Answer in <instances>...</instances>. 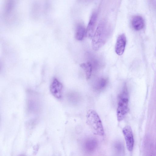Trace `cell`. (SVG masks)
<instances>
[{
  "label": "cell",
  "instance_id": "4",
  "mask_svg": "<svg viewBox=\"0 0 156 156\" xmlns=\"http://www.w3.org/2000/svg\"><path fill=\"white\" fill-rule=\"evenodd\" d=\"M122 132L127 148L129 151H131L133 149L134 144L133 137L131 128L130 126H126L123 129Z\"/></svg>",
  "mask_w": 156,
  "mask_h": 156
},
{
  "label": "cell",
  "instance_id": "5",
  "mask_svg": "<svg viewBox=\"0 0 156 156\" xmlns=\"http://www.w3.org/2000/svg\"><path fill=\"white\" fill-rule=\"evenodd\" d=\"M62 87L61 83L57 79L54 78L50 86V91L55 97L59 99L62 96Z\"/></svg>",
  "mask_w": 156,
  "mask_h": 156
},
{
  "label": "cell",
  "instance_id": "11",
  "mask_svg": "<svg viewBox=\"0 0 156 156\" xmlns=\"http://www.w3.org/2000/svg\"><path fill=\"white\" fill-rule=\"evenodd\" d=\"M108 82V80L106 78L104 77L100 78L95 82L94 86V88L98 90H101L106 86Z\"/></svg>",
  "mask_w": 156,
  "mask_h": 156
},
{
  "label": "cell",
  "instance_id": "6",
  "mask_svg": "<svg viewBox=\"0 0 156 156\" xmlns=\"http://www.w3.org/2000/svg\"><path fill=\"white\" fill-rule=\"evenodd\" d=\"M126 40L125 34H120L117 38L115 47L116 53L119 55H122L124 52L126 44Z\"/></svg>",
  "mask_w": 156,
  "mask_h": 156
},
{
  "label": "cell",
  "instance_id": "10",
  "mask_svg": "<svg viewBox=\"0 0 156 156\" xmlns=\"http://www.w3.org/2000/svg\"><path fill=\"white\" fill-rule=\"evenodd\" d=\"M80 66L85 72L86 79H90L92 70V65L91 62H88L83 63L80 65Z\"/></svg>",
  "mask_w": 156,
  "mask_h": 156
},
{
  "label": "cell",
  "instance_id": "3",
  "mask_svg": "<svg viewBox=\"0 0 156 156\" xmlns=\"http://www.w3.org/2000/svg\"><path fill=\"white\" fill-rule=\"evenodd\" d=\"M128 94L126 87L125 85L118 96L117 115L119 121L122 120L128 112Z\"/></svg>",
  "mask_w": 156,
  "mask_h": 156
},
{
  "label": "cell",
  "instance_id": "2",
  "mask_svg": "<svg viewBox=\"0 0 156 156\" xmlns=\"http://www.w3.org/2000/svg\"><path fill=\"white\" fill-rule=\"evenodd\" d=\"M87 123L92 132L95 134L102 136L104 132L101 121L97 113L94 110H90L86 115Z\"/></svg>",
  "mask_w": 156,
  "mask_h": 156
},
{
  "label": "cell",
  "instance_id": "1",
  "mask_svg": "<svg viewBox=\"0 0 156 156\" xmlns=\"http://www.w3.org/2000/svg\"><path fill=\"white\" fill-rule=\"evenodd\" d=\"M108 35L105 25L102 23L99 24L92 37L91 44L93 49L95 51L99 49L106 43Z\"/></svg>",
  "mask_w": 156,
  "mask_h": 156
},
{
  "label": "cell",
  "instance_id": "7",
  "mask_svg": "<svg viewBox=\"0 0 156 156\" xmlns=\"http://www.w3.org/2000/svg\"><path fill=\"white\" fill-rule=\"evenodd\" d=\"M97 14L94 13L90 19L87 27L86 29V35L89 38H92L95 33L94 30L97 20Z\"/></svg>",
  "mask_w": 156,
  "mask_h": 156
},
{
  "label": "cell",
  "instance_id": "8",
  "mask_svg": "<svg viewBox=\"0 0 156 156\" xmlns=\"http://www.w3.org/2000/svg\"><path fill=\"white\" fill-rule=\"evenodd\" d=\"M131 23L133 28L136 30H139L142 29L144 25L143 19L139 16H135L133 18Z\"/></svg>",
  "mask_w": 156,
  "mask_h": 156
},
{
  "label": "cell",
  "instance_id": "9",
  "mask_svg": "<svg viewBox=\"0 0 156 156\" xmlns=\"http://www.w3.org/2000/svg\"><path fill=\"white\" fill-rule=\"evenodd\" d=\"M86 29L83 25L81 24H78L76 27L75 37L78 41L82 40L86 35Z\"/></svg>",
  "mask_w": 156,
  "mask_h": 156
},
{
  "label": "cell",
  "instance_id": "12",
  "mask_svg": "<svg viewBox=\"0 0 156 156\" xmlns=\"http://www.w3.org/2000/svg\"><path fill=\"white\" fill-rule=\"evenodd\" d=\"M97 146L96 141L93 139L87 140L85 143L86 149L88 151L91 152L96 148Z\"/></svg>",
  "mask_w": 156,
  "mask_h": 156
}]
</instances>
